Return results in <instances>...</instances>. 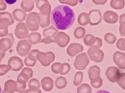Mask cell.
I'll return each mask as SVG.
<instances>
[{
	"label": "cell",
	"mask_w": 125,
	"mask_h": 93,
	"mask_svg": "<svg viewBox=\"0 0 125 93\" xmlns=\"http://www.w3.org/2000/svg\"><path fill=\"white\" fill-rule=\"evenodd\" d=\"M0 93H1V86H0Z\"/></svg>",
	"instance_id": "cell-8"
},
{
	"label": "cell",
	"mask_w": 125,
	"mask_h": 93,
	"mask_svg": "<svg viewBox=\"0 0 125 93\" xmlns=\"http://www.w3.org/2000/svg\"><path fill=\"white\" fill-rule=\"evenodd\" d=\"M119 45H117L118 48L122 50H125V39H121L119 40Z\"/></svg>",
	"instance_id": "cell-4"
},
{
	"label": "cell",
	"mask_w": 125,
	"mask_h": 93,
	"mask_svg": "<svg viewBox=\"0 0 125 93\" xmlns=\"http://www.w3.org/2000/svg\"><path fill=\"white\" fill-rule=\"evenodd\" d=\"M6 2H7L8 4H12L15 3L16 2V1H6Z\"/></svg>",
	"instance_id": "cell-7"
},
{
	"label": "cell",
	"mask_w": 125,
	"mask_h": 93,
	"mask_svg": "<svg viewBox=\"0 0 125 93\" xmlns=\"http://www.w3.org/2000/svg\"><path fill=\"white\" fill-rule=\"evenodd\" d=\"M75 20L74 12L69 6L59 5L52 10L51 15V24L59 30L68 29Z\"/></svg>",
	"instance_id": "cell-1"
},
{
	"label": "cell",
	"mask_w": 125,
	"mask_h": 93,
	"mask_svg": "<svg viewBox=\"0 0 125 93\" xmlns=\"http://www.w3.org/2000/svg\"><path fill=\"white\" fill-rule=\"evenodd\" d=\"M115 63L121 68L125 69V54L117 52L115 55Z\"/></svg>",
	"instance_id": "cell-2"
},
{
	"label": "cell",
	"mask_w": 125,
	"mask_h": 93,
	"mask_svg": "<svg viewBox=\"0 0 125 93\" xmlns=\"http://www.w3.org/2000/svg\"><path fill=\"white\" fill-rule=\"evenodd\" d=\"M118 84L125 90V73H122L120 75V79L118 80Z\"/></svg>",
	"instance_id": "cell-3"
},
{
	"label": "cell",
	"mask_w": 125,
	"mask_h": 93,
	"mask_svg": "<svg viewBox=\"0 0 125 93\" xmlns=\"http://www.w3.org/2000/svg\"><path fill=\"white\" fill-rule=\"evenodd\" d=\"M95 93H109L107 91H105V90H101V91H97V92Z\"/></svg>",
	"instance_id": "cell-6"
},
{
	"label": "cell",
	"mask_w": 125,
	"mask_h": 93,
	"mask_svg": "<svg viewBox=\"0 0 125 93\" xmlns=\"http://www.w3.org/2000/svg\"><path fill=\"white\" fill-rule=\"evenodd\" d=\"M120 32H121V35H125V22L124 23H123L121 24Z\"/></svg>",
	"instance_id": "cell-5"
}]
</instances>
